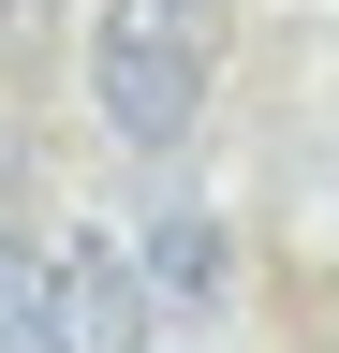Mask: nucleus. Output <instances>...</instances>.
Returning <instances> with one entry per match:
<instances>
[{
    "mask_svg": "<svg viewBox=\"0 0 339 353\" xmlns=\"http://www.w3.org/2000/svg\"><path fill=\"white\" fill-rule=\"evenodd\" d=\"M89 88L133 148H177L222 88V0H104L89 15Z\"/></svg>",
    "mask_w": 339,
    "mask_h": 353,
    "instance_id": "f257e3e1",
    "label": "nucleus"
},
{
    "mask_svg": "<svg viewBox=\"0 0 339 353\" xmlns=\"http://www.w3.org/2000/svg\"><path fill=\"white\" fill-rule=\"evenodd\" d=\"M45 294H59V339H89V353H133V339L162 324V280H148V250L89 236V221H45Z\"/></svg>",
    "mask_w": 339,
    "mask_h": 353,
    "instance_id": "f03ea898",
    "label": "nucleus"
},
{
    "mask_svg": "<svg viewBox=\"0 0 339 353\" xmlns=\"http://www.w3.org/2000/svg\"><path fill=\"white\" fill-rule=\"evenodd\" d=\"M148 280H162V309H222V280H236L222 221H206V206H162L148 221Z\"/></svg>",
    "mask_w": 339,
    "mask_h": 353,
    "instance_id": "7ed1b4c3",
    "label": "nucleus"
},
{
    "mask_svg": "<svg viewBox=\"0 0 339 353\" xmlns=\"http://www.w3.org/2000/svg\"><path fill=\"white\" fill-rule=\"evenodd\" d=\"M0 339H59V294H45V236H0Z\"/></svg>",
    "mask_w": 339,
    "mask_h": 353,
    "instance_id": "20e7f679",
    "label": "nucleus"
},
{
    "mask_svg": "<svg viewBox=\"0 0 339 353\" xmlns=\"http://www.w3.org/2000/svg\"><path fill=\"white\" fill-rule=\"evenodd\" d=\"M0 192H30V132L15 118H0Z\"/></svg>",
    "mask_w": 339,
    "mask_h": 353,
    "instance_id": "39448f33",
    "label": "nucleus"
},
{
    "mask_svg": "<svg viewBox=\"0 0 339 353\" xmlns=\"http://www.w3.org/2000/svg\"><path fill=\"white\" fill-rule=\"evenodd\" d=\"M30 15H45V0H0V44H15V30H30Z\"/></svg>",
    "mask_w": 339,
    "mask_h": 353,
    "instance_id": "423d86ee",
    "label": "nucleus"
}]
</instances>
